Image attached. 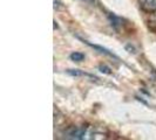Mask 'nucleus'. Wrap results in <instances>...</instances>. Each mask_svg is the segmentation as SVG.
Listing matches in <instances>:
<instances>
[{
  "label": "nucleus",
  "mask_w": 156,
  "mask_h": 140,
  "mask_svg": "<svg viewBox=\"0 0 156 140\" xmlns=\"http://www.w3.org/2000/svg\"><path fill=\"white\" fill-rule=\"evenodd\" d=\"M65 134H66V138H69V139H83L87 134V128L70 126Z\"/></svg>",
  "instance_id": "1"
},
{
  "label": "nucleus",
  "mask_w": 156,
  "mask_h": 140,
  "mask_svg": "<svg viewBox=\"0 0 156 140\" xmlns=\"http://www.w3.org/2000/svg\"><path fill=\"white\" fill-rule=\"evenodd\" d=\"M139 5L143 12L153 13L156 11V0H139Z\"/></svg>",
  "instance_id": "2"
},
{
  "label": "nucleus",
  "mask_w": 156,
  "mask_h": 140,
  "mask_svg": "<svg viewBox=\"0 0 156 140\" xmlns=\"http://www.w3.org/2000/svg\"><path fill=\"white\" fill-rule=\"evenodd\" d=\"M83 43H86V45H88L89 47H92V48H94L95 50H98L100 54H103V55H107V56H109V57H112V58H117L115 55L113 54L112 52H109L108 49H106V48H103V47L101 46H98V45H93V43H90V42H88V41H86V40L83 39H80Z\"/></svg>",
  "instance_id": "3"
},
{
  "label": "nucleus",
  "mask_w": 156,
  "mask_h": 140,
  "mask_svg": "<svg viewBox=\"0 0 156 140\" xmlns=\"http://www.w3.org/2000/svg\"><path fill=\"white\" fill-rule=\"evenodd\" d=\"M107 18H108V20H109L112 27H113L115 31H120V28H121L122 25H123L122 19L116 16L115 14H113V13H108V14H107Z\"/></svg>",
  "instance_id": "4"
},
{
  "label": "nucleus",
  "mask_w": 156,
  "mask_h": 140,
  "mask_svg": "<svg viewBox=\"0 0 156 140\" xmlns=\"http://www.w3.org/2000/svg\"><path fill=\"white\" fill-rule=\"evenodd\" d=\"M67 74H68V75H70V76H75V77H79V76H87V77H90V78H93V79H98V77H95V76H93V75H89V74L83 72V71L78 70V69L67 70Z\"/></svg>",
  "instance_id": "5"
},
{
  "label": "nucleus",
  "mask_w": 156,
  "mask_h": 140,
  "mask_svg": "<svg viewBox=\"0 0 156 140\" xmlns=\"http://www.w3.org/2000/svg\"><path fill=\"white\" fill-rule=\"evenodd\" d=\"M69 58L73 62H81V61L85 60V54L79 53V52H74L69 55Z\"/></svg>",
  "instance_id": "6"
},
{
  "label": "nucleus",
  "mask_w": 156,
  "mask_h": 140,
  "mask_svg": "<svg viewBox=\"0 0 156 140\" xmlns=\"http://www.w3.org/2000/svg\"><path fill=\"white\" fill-rule=\"evenodd\" d=\"M148 26L151 31L156 32V11L150 13V16L148 19Z\"/></svg>",
  "instance_id": "7"
},
{
  "label": "nucleus",
  "mask_w": 156,
  "mask_h": 140,
  "mask_svg": "<svg viewBox=\"0 0 156 140\" xmlns=\"http://www.w3.org/2000/svg\"><path fill=\"white\" fill-rule=\"evenodd\" d=\"M99 70L101 71L102 74H107V75H110V74H112L110 68H108L106 64H100V65H99Z\"/></svg>",
  "instance_id": "8"
},
{
  "label": "nucleus",
  "mask_w": 156,
  "mask_h": 140,
  "mask_svg": "<svg viewBox=\"0 0 156 140\" xmlns=\"http://www.w3.org/2000/svg\"><path fill=\"white\" fill-rule=\"evenodd\" d=\"M85 1H88V2H95V0H85Z\"/></svg>",
  "instance_id": "9"
}]
</instances>
